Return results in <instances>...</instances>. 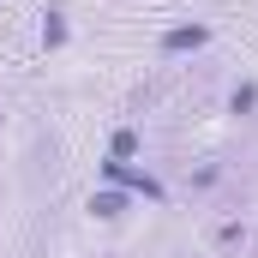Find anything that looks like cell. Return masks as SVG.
Returning <instances> with one entry per match:
<instances>
[{
    "label": "cell",
    "instance_id": "6",
    "mask_svg": "<svg viewBox=\"0 0 258 258\" xmlns=\"http://www.w3.org/2000/svg\"><path fill=\"white\" fill-rule=\"evenodd\" d=\"M108 156H114V162H138V156H144V132L138 126H114L108 132Z\"/></svg>",
    "mask_w": 258,
    "mask_h": 258
},
{
    "label": "cell",
    "instance_id": "2",
    "mask_svg": "<svg viewBox=\"0 0 258 258\" xmlns=\"http://www.w3.org/2000/svg\"><path fill=\"white\" fill-rule=\"evenodd\" d=\"M210 36H216V30H210V24H168V30H162V36H156V54H162V60H186V54H204V48H210Z\"/></svg>",
    "mask_w": 258,
    "mask_h": 258
},
{
    "label": "cell",
    "instance_id": "4",
    "mask_svg": "<svg viewBox=\"0 0 258 258\" xmlns=\"http://www.w3.org/2000/svg\"><path fill=\"white\" fill-rule=\"evenodd\" d=\"M36 36H42L48 54H60L66 42H72V18H66V6H48V12H42V30H36Z\"/></svg>",
    "mask_w": 258,
    "mask_h": 258
},
{
    "label": "cell",
    "instance_id": "7",
    "mask_svg": "<svg viewBox=\"0 0 258 258\" xmlns=\"http://www.w3.org/2000/svg\"><path fill=\"white\" fill-rule=\"evenodd\" d=\"M228 114H234V120H252V114H258V78H234V90H228Z\"/></svg>",
    "mask_w": 258,
    "mask_h": 258
},
{
    "label": "cell",
    "instance_id": "3",
    "mask_svg": "<svg viewBox=\"0 0 258 258\" xmlns=\"http://www.w3.org/2000/svg\"><path fill=\"white\" fill-rule=\"evenodd\" d=\"M84 210H90L96 222H120V216H126V210H132V192H120V186H96Z\"/></svg>",
    "mask_w": 258,
    "mask_h": 258
},
{
    "label": "cell",
    "instance_id": "8",
    "mask_svg": "<svg viewBox=\"0 0 258 258\" xmlns=\"http://www.w3.org/2000/svg\"><path fill=\"white\" fill-rule=\"evenodd\" d=\"M222 174H228L222 162H198V168H192V192H216V186H222Z\"/></svg>",
    "mask_w": 258,
    "mask_h": 258
},
{
    "label": "cell",
    "instance_id": "1",
    "mask_svg": "<svg viewBox=\"0 0 258 258\" xmlns=\"http://www.w3.org/2000/svg\"><path fill=\"white\" fill-rule=\"evenodd\" d=\"M96 180H102V186H120V192H132V198H144V204H156V210H168V186H162L150 168H138V162L102 156V162H96Z\"/></svg>",
    "mask_w": 258,
    "mask_h": 258
},
{
    "label": "cell",
    "instance_id": "5",
    "mask_svg": "<svg viewBox=\"0 0 258 258\" xmlns=\"http://www.w3.org/2000/svg\"><path fill=\"white\" fill-rule=\"evenodd\" d=\"M246 240H252V228L240 222V216H228V222H216V234H210V246L222 258H234V252H246Z\"/></svg>",
    "mask_w": 258,
    "mask_h": 258
}]
</instances>
